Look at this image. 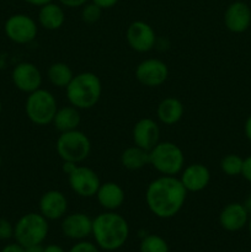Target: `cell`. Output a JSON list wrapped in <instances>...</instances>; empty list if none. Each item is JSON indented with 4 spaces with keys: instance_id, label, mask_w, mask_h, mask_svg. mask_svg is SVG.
Returning a JSON list of instances; mask_svg holds the SVG:
<instances>
[{
    "instance_id": "6da1fadb",
    "label": "cell",
    "mask_w": 251,
    "mask_h": 252,
    "mask_svg": "<svg viewBox=\"0 0 251 252\" xmlns=\"http://www.w3.org/2000/svg\"><path fill=\"white\" fill-rule=\"evenodd\" d=\"M186 189L176 176H161L153 180L145 191L148 209L157 218L170 219L180 213L186 202Z\"/></svg>"
},
{
    "instance_id": "7a4b0ae2",
    "label": "cell",
    "mask_w": 251,
    "mask_h": 252,
    "mask_svg": "<svg viewBox=\"0 0 251 252\" xmlns=\"http://www.w3.org/2000/svg\"><path fill=\"white\" fill-rule=\"evenodd\" d=\"M129 224L116 211H105L93 219V233L96 245L103 251H116L129 238Z\"/></svg>"
},
{
    "instance_id": "3957f363",
    "label": "cell",
    "mask_w": 251,
    "mask_h": 252,
    "mask_svg": "<svg viewBox=\"0 0 251 252\" xmlns=\"http://www.w3.org/2000/svg\"><path fill=\"white\" fill-rule=\"evenodd\" d=\"M65 95L69 105L78 110H91L102 95L101 79L93 71L76 74L65 88Z\"/></svg>"
},
{
    "instance_id": "277c9868",
    "label": "cell",
    "mask_w": 251,
    "mask_h": 252,
    "mask_svg": "<svg viewBox=\"0 0 251 252\" xmlns=\"http://www.w3.org/2000/svg\"><path fill=\"white\" fill-rule=\"evenodd\" d=\"M185 154L174 142H159L149 150V165L164 176L180 175L185 167Z\"/></svg>"
},
{
    "instance_id": "5b68a950",
    "label": "cell",
    "mask_w": 251,
    "mask_h": 252,
    "mask_svg": "<svg viewBox=\"0 0 251 252\" xmlns=\"http://www.w3.org/2000/svg\"><path fill=\"white\" fill-rule=\"evenodd\" d=\"M49 233V220L41 213L30 212L14 224V239L24 248L42 245Z\"/></svg>"
},
{
    "instance_id": "8992f818",
    "label": "cell",
    "mask_w": 251,
    "mask_h": 252,
    "mask_svg": "<svg viewBox=\"0 0 251 252\" xmlns=\"http://www.w3.org/2000/svg\"><path fill=\"white\" fill-rule=\"evenodd\" d=\"M56 150L62 161L81 164L90 155L91 142L88 135L78 128L61 133L57 138Z\"/></svg>"
},
{
    "instance_id": "52a82bcc",
    "label": "cell",
    "mask_w": 251,
    "mask_h": 252,
    "mask_svg": "<svg viewBox=\"0 0 251 252\" xmlns=\"http://www.w3.org/2000/svg\"><path fill=\"white\" fill-rule=\"evenodd\" d=\"M58 110L57 98L47 89H38L29 94L25 102V112L27 118L36 126H47L53 122L54 115Z\"/></svg>"
},
{
    "instance_id": "ba28073f",
    "label": "cell",
    "mask_w": 251,
    "mask_h": 252,
    "mask_svg": "<svg viewBox=\"0 0 251 252\" xmlns=\"http://www.w3.org/2000/svg\"><path fill=\"white\" fill-rule=\"evenodd\" d=\"M5 36L16 44H29L36 39L38 24L27 14H14L4 24Z\"/></svg>"
},
{
    "instance_id": "9c48e42d",
    "label": "cell",
    "mask_w": 251,
    "mask_h": 252,
    "mask_svg": "<svg viewBox=\"0 0 251 252\" xmlns=\"http://www.w3.org/2000/svg\"><path fill=\"white\" fill-rule=\"evenodd\" d=\"M68 182L71 191L81 198H93L96 196L101 180L96 171L84 165L79 164L70 175H68Z\"/></svg>"
},
{
    "instance_id": "30bf717a",
    "label": "cell",
    "mask_w": 251,
    "mask_h": 252,
    "mask_svg": "<svg viewBox=\"0 0 251 252\" xmlns=\"http://www.w3.org/2000/svg\"><path fill=\"white\" fill-rule=\"evenodd\" d=\"M127 43L133 51L138 53H147L157 46V37L154 29L148 22L135 20L130 22L126 31Z\"/></svg>"
},
{
    "instance_id": "8fae6325",
    "label": "cell",
    "mask_w": 251,
    "mask_h": 252,
    "mask_svg": "<svg viewBox=\"0 0 251 252\" xmlns=\"http://www.w3.org/2000/svg\"><path fill=\"white\" fill-rule=\"evenodd\" d=\"M135 79L147 88H159L169 78V68L165 62L157 58H148L135 66Z\"/></svg>"
},
{
    "instance_id": "7c38bea8",
    "label": "cell",
    "mask_w": 251,
    "mask_h": 252,
    "mask_svg": "<svg viewBox=\"0 0 251 252\" xmlns=\"http://www.w3.org/2000/svg\"><path fill=\"white\" fill-rule=\"evenodd\" d=\"M11 80L17 90L29 95L42 88L43 78L36 64L31 62H21L12 69Z\"/></svg>"
},
{
    "instance_id": "4fadbf2b",
    "label": "cell",
    "mask_w": 251,
    "mask_h": 252,
    "mask_svg": "<svg viewBox=\"0 0 251 252\" xmlns=\"http://www.w3.org/2000/svg\"><path fill=\"white\" fill-rule=\"evenodd\" d=\"M61 230L70 240H86L93 233V218L81 212L65 214L62 218Z\"/></svg>"
},
{
    "instance_id": "5bb4252c",
    "label": "cell",
    "mask_w": 251,
    "mask_h": 252,
    "mask_svg": "<svg viewBox=\"0 0 251 252\" xmlns=\"http://www.w3.org/2000/svg\"><path fill=\"white\" fill-rule=\"evenodd\" d=\"M38 211L47 220H59L68 212V198L59 189H49L39 198Z\"/></svg>"
},
{
    "instance_id": "9a60e30c",
    "label": "cell",
    "mask_w": 251,
    "mask_h": 252,
    "mask_svg": "<svg viewBox=\"0 0 251 252\" xmlns=\"http://www.w3.org/2000/svg\"><path fill=\"white\" fill-rule=\"evenodd\" d=\"M132 139L134 145L149 152L160 142V127L153 118H140L132 129Z\"/></svg>"
},
{
    "instance_id": "2e32d148",
    "label": "cell",
    "mask_w": 251,
    "mask_h": 252,
    "mask_svg": "<svg viewBox=\"0 0 251 252\" xmlns=\"http://www.w3.org/2000/svg\"><path fill=\"white\" fill-rule=\"evenodd\" d=\"M179 179L187 192H201L211 182V171L204 164L193 162L182 169Z\"/></svg>"
},
{
    "instance_id": "e0dca14e",
    "label": "cell",
    "mask_w": 251,
    "mask_h": 252,
    "mask_svg": "<svg viewBox=\"0 0 251 252\" xmlns=\"http://www.w3.org/2000/svg\"><path fill=\"white\" fill-rule=\"evenodd\" d=\"M224 25L233 33H243L251 25V9L246 2L234 1L224 12Z\"/></svg>"
},
{
    "instance_id": "ac0fdd59",
    "label": "cell",
    "mask_w": 251,
    "mask_h": 252,
    "mask_svg": "<svg viewBox=\"0 0 251 252\" xmlns=\"http://www.w3.org/2000/svg\"><path fill=\"white\" fill-rule=\"evenodd\" d=\"M249 212L246 211L243 203L233 202L224 207L219 213V224L221 228L230 233L241 230L244 226L248 225Z\"/></svg>"
},
{
    "instance_id": "d6986e66",
    "label": "cell",
    "mask_w": 251,
    "mask_h": 252,
    "mask_svg": "<svg viewBox=\"0 0 251 252\" xmlns=\"http://www.w3.org/2000/svg\"><path fill=\"white\" fill-rule=\"evenodd\" d=\"M95 197L105 211H117L126 201L125 189L113 181L101 182Z\"/></svg>"
},
{
    "instance_id": "ffe728a7",
    "label": "cell",
    "mask_w": 251,
    "mask_h": 252,
    "mask_svg": "<svg viewBox=\"0 0 251 252\" xmlns=\"http://www.w3.org/2000/svg\"><path fill=\"white\" fill-rule=\"evenodd\" d=\"M37 21L47 31H57L65 22V12L59 2L51 1L39 7Z\"/></svg>"
},
{
    "instance_id": "44dd1931",
    "label": "cell",
    "mask_w": 251,
    "mask_h": 252,
    "mask_svg": "<svg viewBox=\"0 0 251 252\" xmlns=\"http://www.w3.org/2000/svg\"><path fill=\"white\" fill-rule=\"evenodd\" d=\"M185 113V106L181 100L169 96L162 98L157 107V117L162 125L174 126L181 121Z\"/></svg>"
},
{
    "instance_id": "7402d4cb",
    "label": "cell",
    "mask_w": 251,
    "mask_h": 252,
    "mask_svg": "<svg viewBox=\"0 0 251 252\" xmlns=\"http://www.w3.org/2000/svg\"><path fill=\"white\" fill-rule=\"evenodd\" d=\"M81 122L80 110H78L74 106L68 105L63 107H58L56 115H54L53 122L54 126L59 133L69 132V130L78 129Z\"/></svg>"
},
{
    "instance_id": "603a6c76",
    "label": "cell",
    "mask_w": 251,
    "mask_h": 252,
    "mask_svg": "<svg viewBox=\"0 0 251 252\" xmlns=\"http://www.w3.org/2000/svg\"><path fill=\"white\" fill-rule=\"evenodd\" d=\"M120 160L125 169L138 171L149 165V152L138 145H132L123 150Z\"/></svg>"
},
{
    "instance_id": "cb8c5ba5",
    "label": "cell",
    "mask_w": 251,
    "mask_h": 252,
    "mask_svg": "<svg viewBox=\"0 0 251 252\" xmlns=\"http://www.w3.org/2000/svg\"><path fill=\"white\" fill-rule=\"evenodd\" d=\"M74 75L75 74L73 73L70 66L63 62H56V63L51 64L47 70V78H48L49 83L59 89H65Z\"/></svg>"
},
{
    "instance_id": "d4e9b609",
    "label": "cell",
    "mask_w": 251,
    "mask_h": 252,
    "mask_svg": "<svg viewBox=\"0 0 251 252\" xmlns=\"http://www.w3.org/2000/svg\"><path fill=\"white\" fill-rule=\"evenodd\" d=\"M140 252H170L167 241L157 234H147L142 238L139 245Z\"/></svg>"
},
{
    "instance_id": "484cf974",
    "label": "cell",
    "mask_w": 251,
    "mask_h": 252,
    "mask_svg": "<svg viewBox=\"0 0 251 252\" xmlns=\"http://www.w3.org/2000/svg\"><path fill=\"white\" fill-rule=\"evenodd\" d=\"M244 159L238 154H228L220 160V170L226 176H238L241 175Z\"/></svg>"
},
{
    "instance_id": "4316f807",
    "label": "cell",
    "mask_w": 251,
    "mask_h": 252,
    "mask_svg": "<svg viewBox=\"0 0 251 252\" xmlns=\"http://www.w3.org/2000/svg\"><path fill=\"white\" fill-rule=\"evenodd\" d=\"M80 16L83 22H85V24H96L97 21H100L101 16H102V9L98 5H96L95 2L89 1L84 6H81Z\"/></svg>"
},
{
    "instance_id": "83f0119b",
    "label": "cell",
    "mask_w": 251,
    "mask_h": 252,
    "mask_svg": "<svg viewBox=\"0 0 251 252\" xmlns=\"http://www.w3.org/2000/svg\"><path fill=\"white\" fill-rule=\"evenodd\" d=\"M68 252H100V248L95 243L88 240L76 241Z\"/></svg>"
},
{
    "instance_id": "f1b7e54d",
    "label": "cell",
    "mask_w": 251,
    "mask_h": 252,
    "mask_svg": "<svg viewBox=\"0 0 251 252\" xmlns=\"http://www.w3.org/2000/svg\"><path fill=\"white\" fill-rule=\"evenodd\" d=\"M11 238H14V224L0 217V241L10 240Z\"/></svg>"
},
{
    "instance_id": "f546056e",
    "label": "cell",
    "mask_w": 251,
    "mask_h": 252,
    "mask_svg": "<svg viewBox=\"0 0 251 252\" xmlns=\"http://www.w3.org/2000/svg\"><path fill=\"white\" fill-rule=\"evenodd\" d=\"M241 176L251 184V155L245 158L243 161V169H241Z\"/></svg>"
},
{
    "instance_id": "4dcf8cb0",
    "label": "cell",
    "mask_w": 251,
    "mask_h": 252,
    "mask_svg": "<svg viewBox=\"0 0 251 252\" xmlns=\"http://www.w3.org/2000/svg\"><path fill=\"white\" fill-rule=\"evenodd\" d=\"M59 4L64 7H69V9H75V7H81L89 2V0H58Z\"/></svg>"
},
{
    "instance_id": "1f68e13d",
    "label": "cell",
    "mask_w": 251,
    "mask_h": 252,
    "mask_svg": "<svg viewBox=\"0 0 251 252\" xmlns=\"http://www.w3.org/2000/svg\"><path fill=\"white\" fill-rule=\"evenodd\" d=\"M0 252H26V249L24 248L22 245H20V244H17L16 241L15 243H11V244H7V245H5L4 248L1 249V251Z\"/></svg>"
},
{
    "instance_id": "d6a6232c",
    "label": "cell",
    "mask_w": 251,
    "mask_h": 252,
    "mask_svg": "<svg viewBox=\"0 0 251 252\" xmlns=\"http://www.w3.org/2000/svg\"><path fill=\"white\" fill-rule=\"evenodd\" d=\"M90 1L95 2V4L98 5L101 9L105 10V9H111V7L116 6L120 0H90Z\"/></svg>"
},
{
    "instance_id": "836d02e7",
    "label": "cell",
    "mask_w": 251,
    "mask_h": 252,
    "mask_svg": "<svg viewBox=\"0 0 251 252\" xmlns=\"http://www.w3.org/2000/svg\"><path fill=\"white\" fill-rule=\"evenodd\" d=\"M79 164H75V162H71V161H63V165H62V171L64 172V175H70L71 172L75 170V167L78 166Z\"/></svg>"
},
{
    "instance_id": "e575fe53",
    "label": "cell",
    "mask_w": 251,
    "mask_h": 252,
    "mask_svg": "<svg viewBox=\"0 0 251 252\" xmlns=\"http://www.w3.org/2000/svg\"><path fill=\"white\" fill-rule=\"evenodd\" d=\"M43 252H66L62 248L61 245H57V244H49V245L43 246Z\"/></svg>"
},
{
    "instance_id": "d590c367",
    "label": "cell",
    "mask_w": 251,
    "mask_h": 252,
    "mask_svg": "<svg viewBox=\"0 0 251 252\" xmlns=\"http://www.w3.org/2000/svg\"><path fill=\"white\" fill-rule=\"evenodd\" d=\"M25 2H27L29 5H32V6H37V7H41L43 5L48 4V2L54 1V0H24Z\"/></svg>"
},
{
    "instance_id": "8d00e7d4",
    "label": "cell",
    "mask_w": 251,
    "mask_h": 252,
    "mask_svg": "<svg viewBox=\"0 0 251 252\" xmlns=\"http://www.w3.org/2000/svg\"><path fill=\"white\" fill-rule=\"evenodd\" d=\"M244 130H245V135L249 139V142L251 143V116H249L248 120H246L245 126H244Z\"/></svg>"
},
{
    "instance_id": "74e56055",
    "label": "cell",
    "mask_w": 251,
    "mask_h": 252,
    "mask_svg": "<svg viewBox=\"0 0 251 252\" xmlns=\"http://www.w3.org/2000/svg\"><path fill=\"white\" fill-rule=\"evenodd\" d=\"M25 249H26V252H43V246L42 245H34Z\"/></svg>"
},
{
    "instance_id": "f35d334b",
    "label": "cell",
    "mask_w": 251,
    "mask_h": 252,
    "mask_svg": "<svg viewBox=\"0 0 251 252\" xmlns=\"http://www.w3.org/2000/svg\"><path fill=\"white\" fill-rule=\"evenodd\" d=\"M243 204H244V206H245L246 211H248L249 214H250V216H251V194L248 197V198L245 199V202H244Z\"/></svg>"
},
{
    "instance_id": "ab89813d",
    "label": "cell",
    "mask_w": 251,
    "mask_h": 252,
    "mask_svg": "<svg viewBox=\"0 0 251 252\" xmlns=\"http://www.w3.org/2000/svg\"><path fill=\"white\" fill-rule=\"evenodd\" d=\"M248 225H249V233H250V236H251V217H250V218H249Z\"/></svg>"
},
{
    "instance_id": "60d3db41",
    "label": "cell",
    "mask_w": 251,
    "mask_h": 252,
    "mask_svg": "<svg viewBox=\"0 0 251 252\" xmlns=\"http://www.w3.org/2000/svg\"><path fill=\"white\" fill-rule=\"evenodd\" d=\"M1 112H2V103L1 101H0V115H1Z\"/></svg>"
},
{
    "instance_id": "b9f144b4",
    "label": "cell",
    "mask_w": 251,
    "mask_h": 252,
    "mask_svg": "<svg viewBox=\"0 0 251 252\" xmlns=\"http://www.w3.org/2000/svg\"><path fill=\"white\" fill-rule=\"evenodd\" d=\"M1 164H2V159H1V155H0V166H1Z\"/></svg>"
}]
</instances>
